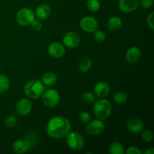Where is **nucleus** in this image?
Returning a JSON list of instances; mask_svg holds the SVG:
<instances>
[{"label":"nucleus","instance_id":"f257e3e1","mask_svg":"<svg viewBox=\"0 0 154 154\" xmlns=\"http://www.w3.org/2000/svg\"><path fill=\"white\" fill-rule=\"evenodd\" d=\"M72 129L71 122L63 116H54L50 119L46 126L48 135L54 139H61L66 137Z\"/></svg>","mask_w":154,"mask_h":154},{"label":"nucleus","instance_id":"f03ea898","mask_svg":"<svg viewBox=\"0 0 154 154\" xmlns=\"http://www.w3.org/2000/svg\"><path fill=\"white\" fill-rule=\"evenodd\" d=\"M45 90V84L39 80H32L29 81L24 87V93L26 96L32 99H37L40 98Z\"/></svg>","mask_w":154,"mask_h":154},{"label":"nucleus","instance_id":"7ed1b4c3","mask_svg":"<svg viewBox=\"0 0 154 154\" xmlns=\"http://www.w3.org/2000/svg\"><path fill=\"white\" fill-rule=\"evenodd\" d=\"M93 112L96 117L99 120H106L110 117L112 112V106L111 102L104 99L95 101Z\"/></svg>","mask_w":154,"mask_h":154},{"label":"nucleus","instance_id":"20e7f679","mask_svg":"<svg viewBox=\"0 0 154 154\" xmlns=\"http://www.w3.org/2000/svg\"><path fill=\"white\" fill-rule=\"evenodd\" d=\"M35 18L34 11L29 8H23L17 11L16 14V20L18 24L23 26L30 25Z\"/></svg>","mask_w":154,"mask_h":154},{"label":"nucleus","instance_id":"39448f33","mask_svg":"<svg viewBox=\"0 0 154 154\" xmlns=\"http://www.w3.org/2000/svg\"><path fill=\"white\" fill-rule=\"evenodd\" d=\"M42 96L44 104L48 108H55L60 103V94L57 90L54 89L45 90Z\"/></svg>","mask_w":154,"mask_h":154},{"label":"nucleus","instance_id":"423d86ee","mask_svg":"<svg viewBox=\"0 0 154 154\" xmlns=\"http://www.w3.org/2000/svg\"><path fill=\"white\" fill-rule=\"evenodd\" d=\"M66 143L72 150H79L84 146V138L78 132H70L66 135Z\"/></svg>","mask_w":154,"mask_h":154},{"label":"nucleus","instance_id":"0eeeda50","mask_svg":"<svg viewBox=\"0 0 154 154\" xmlns=\"http://www.w3.org/2000/svg\"><path fill=\"white\" fill-rule=\"evenodd\" d=\"M80 26L87 32H94L98 28V21L92 16H84L80 20Z\"/></svg>","mask_w":154,"mask_h":154},{"label":"nucleus","instance_id":"6e6552de","mask_svg":"<svg viewBox=\"0 0 154 154\" xmlns=\"http://www.w3.org/2000/svg\"><path fill=\"white\" fill-rule=\"evenodd\" d=\"M105 129V123L101 120H94L89 123L86 126V132L87 134L93 136L99 135Z\"/></svg>","mask_w":154,"mask_h":154},{"label":"nucleus","instance_id":"1a4fd4ad","mask_svg":"<svg viewBox=\"0 0 154 154\" xmlns=\"http://www.w3.org/2000/svg\"><path fill=\"white\" fill-rule=\"evenodd\" d=\"M63 42L65 46L71 48V49H73V48H77L80 45L81 38L78 33L75 32H68L67 33L65 34Z\"/></svg>","mask_w":154,"mask_h":154},{"label":"nucleus","instance_id":"9d476101","mask_svg":"<svg viewBox=\"0 0 154 154\" xmlns=\"http://www.w3.org/2000/svg\"><path fill=\"white\" fill-rule=\"evenodd\" d=\"M32 108V104L31 101L29 100L28 99H22L19 100L15 107L18 115L23 116V117L29 114Z\"/></svg>","mask_w":154,"mask_h":154},{"label":"nucleus","instance_id":"9b49d317","mask_svg":"<svg viewBox=\"0 0 154 154\" xmlns=\"http://www.w3.org/2000/svg\"><path fill=\"white\" fill-rule=\"evenodd\" d=\"M139 7V0H120L119 8L124 13H132Z\"/></svg>","mask_w":154,"mask_h":154},{"label":"nucleus","instance_id":"f8f14e48","mask_svg":"<svg viewBox=\"0 0 154 154\" xmlns=\"http://www.w3.org/2000/svg\"><path fill=\"white\" fill-rule=\"evenodd\" d=\"M48 53L53 58L60 59L65 55L66 49L62 44L59 42H53L48 46Z\"/></svg>","mask_w":154,"mask_h":154},{"label":"nucleus","instance_id":"ddd939ff","mask_svg":"<svg viewBox=\"0 0 154 154\" xmlns=\"http://www.w3.org/2000/svg\"><path fill=\"white\" fill-rule=\"evenodd\" d=\"M110 92V86L105 81L97 83L94 87V93L99 99H103L108 96Z\"/></svg>","mask_w":154,"mask_h":154},{"label":"nucleus","instance_id":"4468645a","mask_svg":"<svg viewBox=\"0 0 154 154\" xmlns=\"http://www.w3.org/2000/svg\"><path fill=\"white\" fill-rule=\"evenodd\" d=\"M127 129L131 133H140L144 129V123L140 119L132 118L128 121Z\"/></svg>","mask_w":154,"mask_h":154},{"label":"nucleus","instance_id":"2eb2a0df","mask_svg":"<svg viewBox=\"0 0 154 154\" xmlns=\"http://www.w3.org/2000/svg\"><path fill=\"white\" fill-rule=\"evenodd\" d=\"M141 56V53L139 48H136V47H132V48H129L126 52L125 58L128 63H135L139 60Z\"/></svg>","mask_w":154,"mask_h":154},{"label":"nucleus","instance_id":"dca6fc26","mask_svg":"<svg viewBox=\"0 0 154 154\" xmlns=\"http://www.w3.org/2000/svg\"><path fill=\"white\" fill-rule=\"evenodd\" d=\"M51 14V8L50 5L48 4H41L40 5L38 6V8L35 10V16L37 17L38 19L46 20L50 17Z\"/></svg>","mask_w":154,"mask_h":154},{"label":"nucleus","instance_id":"f3484780","mask_svg":"<svg viewBox=\"0 0 154 154\" xmlns=\"http://www.w3.org/2000/svg\"><path fill=\"white\" fill-rule=\"evenodd\" d=\"M31 149V144L25 140H17L13 144V150L17 153H25Z\"/></svg>","mask_w":154,"mask_h":154},{"label":"nucleus","instance_id":"a211bd4d","mask_svg":"<svg viewBox=\"0 0 154 154\" xmlns=\"http://www.w3.org/2000/svg\"><path fill=\"white\" fill-rule=\"evenodd\" d=\"M123 26V22L122 20L118 17H112L108 20L107 23V26L110 31L117 32L121 29Z\"/></svg>","mask_w":154,"mask_h":154},{"label":"nucleus","instance_id":"6ab92c4d","mask_svg":"<svg viewBox=\"0 0 154 154\" xmlns=\"http://www.w3.org/2000/svg\"><path fill=\"white\" fill-rule=\"evenodd\" d=\"M42 81L45 86H53L57 83V76L54 72H47L42 75Z\"/></svg>","mask_w":154,"mask_h":154},{"label":"nucleus","instance_id":"aec40b11","mask_svg":"<svg viewBox=\"0 0 154 154\" xmlns=\"http://www.w3.org/2000/svg\"><path fill=\"white\" fill-rule=\"evenodd\" d=\"M79 69L82 72H87L92 67V61L88 57H84L79 61Z\"/></svg>","mask_w":154,"mask_h":154},{"label":"nucleus","instance_id":"412c9836","mask_svg":"<svg viewBox=\"0 0 154 154\" xmlns=\"http://www.w3.org/2000/svg\"><path fill=\"white\" fill-rule=\"evenodd\" d=\"M109 153L111 154H123L124 153V148L120 142L114 141L110 145Z\"/></svg>","mask_w":154,"mask_h":154},{"label":"nucleus","instance_id":"4be33fe9","mask_svg":"<svg viewBox=\"0 0 154 154\" xmlns=\"http://www.w3.org/2000/svg\"><path fill=\"white\" fill-rule=\"evenodd\" d=\"M114 102L119 105H122V104H125L128 100V96L126 93L124 92H117L114 95L113 97Z\"/></svg>","mask_w":154,"mask_h":154},{"label":"nucleus","instance_id":"5701e85b","mask_svg":"<svg viewBox=\"0 0 154 154\" xmlns=\"http://www.w3.org/2000/svg\"><path fill=\"white\" fill-rule=\"evenodd\" d=\"M10 86L9 78L5 75H0V93H3L8 90Z\"/></svg>","mask_w":154,"mask_h":154},{"label":"nucleus","instance_id":"b1692460","mask_svg":"<svg viewBox=\"0 0 154 154\" xmlns=\"http://www.w3.org/2000/svg\"><path fill=\"white\" fill-rule=\"evenodd\" d=\"M87 7L90 11L96 12L100 8V2L98 0H88L87 2Z\"/></svg>","mask_w":154,"mask_h":154},{"label":"nucleus","instance_id":"393cba45","mask_svg":"<svg viewBox=\"0 0 154 154\" xmlns=\"http://www.w3.org/2000/svg\"><path fill=\"white\" fill-rule=\"evenodd\" d=\"M81 99L85 103L91 104L95 102L96 101V96L95 94L92 92H85L81 96Z\"/></svg>","mask_w":154,"mask_h":154},{"label":"nucleus","instance_id":"a878e982","mask_svg":"<svg viewBox=\"0 0 154 154\" xmlns=\"http://www.w3.org/2000/svg\"><path fill=\"white\" fill-rule=\"evenodd\" d=\"M17 123V117L15 116L11 115L6 118L5 121V126L8 129H12V128H14L16 126Z\"/></svg>","mask_w":154,"mask_h":154},{"label":"nucleus","instance_id":"bb28decb","mask_svg":"<svg viewBox=\"0 0 154 154\" xmlns=\"http://www.w3.org/2000/svg\"><path fill=\"white\" fill-rule=\"evenodd\" d=\"M94 38L96 40V42H99V43H102L105 42V38H106V35L102 30H97L94 32Z\"/></svg>","mask_w":154,"mask_h":154},{"label":"nucleus","instance_id":"cd10ccee","mask_svg":"<svg viewBox=\"0 0 154 154\" xmlns=\"http://www.w3.org/2000/svg\"><path fill=\"white\" fill-rule=\"evenodd\" d=\"M142 138L146 142H151L153 139V132L150 130H144L142 132Z\"/></svg>","mask_w":154,"mask_h":154},{"label":"nucleus","instance_id":"c85d7f7f","mask_svg":"<svg viewBox=\"0 0 154 154\" xmlns=\"http://www.w3.org/2000/svg\"><path fill=\"white\" fill-rule=\"evenodd\" d=\"M90 114L87 111H83L79 115V120L82 123H87L90 120Z\"/></svg>","mask_w":154,"mask_h":154},{"label":"nucleus","instance_id":"c756f323","mask_svg":"<svg viewBox=\"0 0 154 154\" xmlns=\"http://www.w3.org/2000/svg\"><path fill=\"white\" fill-rule=\"evenodd\" d=\"M30 25H31L32 29L34 30V31H35V32L41 31V30H42V23L39 22L38 20H36L35 19L34 20L32 21V23Z\"/></svg>","mask_w":154,"mask_h":154},{"label":"nucleus","instance_id":"7c9ffc66","mask_svg":"<svg viewBox=\"0 0 154 154\" xmlns=\"http://www.w3.org/2000/svg\"><path fill=\"white\" fill-rule=\"evenodd\" d=\"M153 4V0H141L139 1V5L144 8H149L152 7Z\"/></svg>","mask_w":154,"mask_h":154},{"label":"nucleus","instance_id":"2f4dec72","mask_svg":"<svg viewBox=\"0 0 154 154\" xmlns=\"http://www.w3.org/2000/svg\"><path fill=\"white\" fill-rule=\"evenodd\" d=\"M126 154H141V151L138 147H135V146H132V147H128L127 150L126 151Z\"/></svg>","mask_w":154,"mask_h":154},{"label":"nucleus","instance_id":"473e14b6","mask_svg":"<svg viewBox=\"0 0 154 154\" xmlns=\"http://www.w3.org/2000/svg\"><path fill=\"white\" fill-rule=\"evenodd\" d=\"M153 16H154V13L153 12H151V13L149 14L148 17H147V25H148V26L150 27V29H152V30L154 29Z\"/></svg>","mask_w":154,"mask_h":154},{"label":"nucleus","instance_id":"72a5a7b5","mask_svg":"<svg viewBox=\"0 0 154 154\" xmlns=\"http://www.w3.org/2000/svg\"><path fill=\"white\" fill-rule=\"evenodd\" d=\"M144 153L145 154H153L154 153V149L153 148L148 149V150H146V151L144 152Z\"/></svg>","mask_w":154,"mask_h":154},{"label":"nucleus","instance_id":"f704fd0d","mask_svg":"<svg viewBox=\"0 0 154 154\" xmlns=\"http://www.w3.org/2000/svg\"><path fill=\"white\" fill-rule=\"evenodd\" d=\"M0 72H1V68H0Z\"/></svg>","mask_w":154,"mask_h":154}]
</instances>
